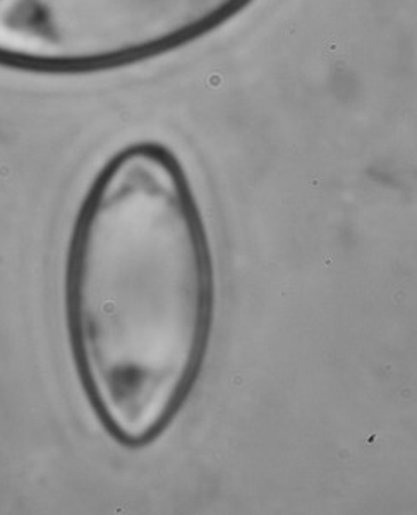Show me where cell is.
I'll use <instances>...</instances> for the list:
<instances>
[{
	"label": "cell",
	"instance_id": "cell-1",
	"mask_svg": "<svg viewBox=\"0 0 417 515\" xmlns=\"http://www.w3.org/2000/svg\"><path fill=\"white\" fill-rule=\"evenodd\" d=\"M66 316L101 428L129 450L157 442L194 390L215 318L205 220L164 143L121 148L91 182L67 251Z\"/></svg>",
	"mask_w": 417,
	"mask_h": 515
},
{
	"label": "cell",
	"instance_id": "cell-2",
	"mask_svg": "<svg viewBox=\"0 0 417 515\" xmlns=\"http://www.w3.org/2000/svg\"><path fill=\"white\" fill-rule=\"evenodd\" d=\"M256 0H0V67L84 76L147 62L225 26Z\"/></svg>",
	"mask_w": 417,
	"mask_h": 515
}]
</instances>
